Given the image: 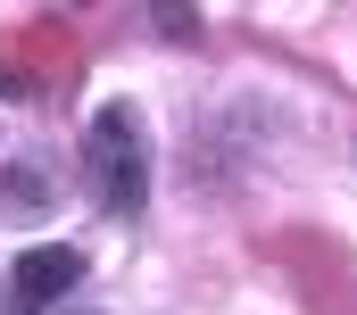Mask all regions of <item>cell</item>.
Masks as SVG:
<instances>
[{"label":"cell","mask_w":357,"mask_h":315,"mask_svg":"<svg viewBox=\"0 0 357 315\" xmlns=\"http://www.w3.org/2000/svg\"><path fill=\"white\" fill-rule=\"evenodd\" d=\"M84 183L108 216H133L150 199V141H142V116L125 100H108L84 133Z\"/></svg>","instance_id":"obj_1"},{"label":"cell","mask_w":357,"mask_h":315,"mask_svg":"<svg viewBox=\"0 0 357 315\" xmlns=\"http://www.w3.org/2000/svg\"><path fill=\"white\" fill-rule=\"evenodd\" d=\"M75 274H84V257H75V249H33V257H17L8 307H17V315H42V307H59V299L75 291Z\"/></svg>","instance_id":"obj_2"},{"label":"cell","mask_w":357,"mask_h":315,"mask_svg":"<svg viewBox=\"0 0 357 315\" xmlns=\"http://www.w3.org/2000/svg\"><path fill=\"white\" fill-rule=\"evenodd\" d=\"M0 315H17V307H8V299H0Z\"/></svg>","instance_id":"obj_3"}]
</instances>
